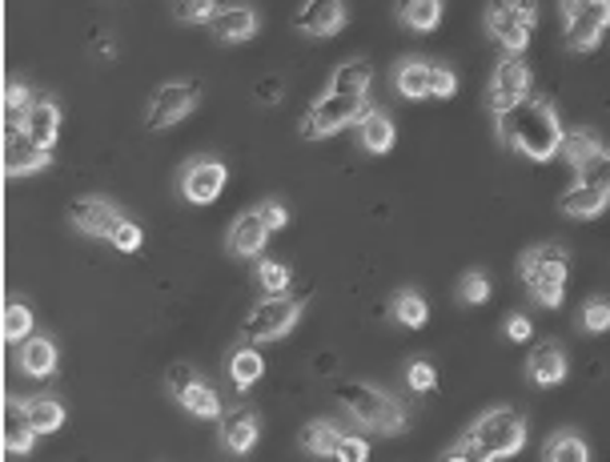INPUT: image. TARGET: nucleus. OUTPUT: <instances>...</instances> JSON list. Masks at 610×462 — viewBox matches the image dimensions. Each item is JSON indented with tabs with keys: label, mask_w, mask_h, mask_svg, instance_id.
Returning <instances> with one entry per match:
<instances>
[{
	"label": "nucleus",
	"mask_w": 610,
	"mask_h": 462,
	"mask_svg": "<svg viewBox=\"0 0 610 462\" xmlns=\"http://www.w3.org/2000/svg\"><path fill=\"white\" fill-rule=\"evenodd\" d=\"M538 25V0H490L486 9V28L502 49L523 57L530 45V33Z\"/></svg>",
	"instance_id": "obj_5"
},
{
	"label": "nucleus",
	"mask_w": 610,
	"mask_h": 462,
	"mask_svg": "<svg viewBox=\"0 0 610 462\" xmlns=\"http://www.w3.org/2000/svg\"><path fill=\"white\" fill-rule=\"evenodd\" d=\"M258 93H262V97H265V105H274L277 93H282V85H277V81H265V85L258 88Z\"/></svg>",
	"instance_id": "obj_46"
},
{
	"label": "nucleus",
	"mask_w": 610,
	"mask_h": 462,
	"mask_svg": "<svg viewBox=\"0 0 610 462\" xmlns=\"http://www.w3.org/2000/svg\"><path fill=\"white\" fill-rule=\"evenodd\" d=\"M28 334H33V310L21 306V301H9L4 306V337L9 342H25Z\"/></svg>",
	"instance_id": "obj_34"
},
{
	"label": "nucleus",
	"mask_w": 610,
	"mask_h": 462,
	"mask_svg": "<svg viewBox=\"0 0 610 462\" xmlns=\"http://www.w3.org/2000/svg\"><path fill=\"white\" fill-rule=\"evenodd\" d=\"M210 33L225 45H241L258 33V13L250 4H229V9H217V16L210 21Z\"/></svg>",
	"instance_id": "obj_19"
},
{
	"label": "nucleus",
	"mask_w": 610,
	"mask_h": 462,
	"mask_svg": "<svg viewBox=\"0 0 610 462\" xmlns=\"http://www.w3.org/2000/svg\"><path fill=\"white\" fill-rule=\"evenodd\" d=\"M270 225H265V217L258 210L241 213L234 222V229H229V253H237V258H258V253L265 250V241H270Z\"/></svg>",
	"instance_id": "obj_18"
},
{
	"label": "nucleus",
	"mask_w": 610,
	"mask_h": 462,
	"mask_svg": "<svg viewBox=\"0 0 610 462\" xmlns=\"http://www.w3.org/2000/svg\"><path fill=\"white\" fill-rule=\"evenodd\" d=\"M9 121H16V126L25 129L37 145H45V150H52V145H57V133H61V109H57L52 100H40V97L28 100L25 109L16 112V117H9Z\"/></svg>",
	"instance_id": "obj_16"
},
{
	"label": "nucleus",
	"mask_w": 610,
	"mask_h": 462,
	"mask_svg": "<svg viewBox=\"0 0 610 462\" xmlns=\"http://www.w3.org/2000/svg\"><path fill=\"white\" fill-rule=\"evenodd\" d=\"M49 153L52 150L37 145L16 121H9V133H4V169H9V177H25V174L45 169V165H49Z\"/></svg>",
	"instance_id": "obj_14"
},
{
	"label": "nucleus",
	"mask_w": 610,
	"mask_h": 462,
	"mask_svg": "<svg viewBox=\"0 0 610 462\" xmlns=\"http://www.w3.org/2000/svg\"><path fill=\"white\" fill-rule=\"evenodd\" d=\"M28 100H33V93H28L25 85H21V81H13V85H9V93H4V105H9V117H16V112L25 109Z\"/></svg>",
	"instance_id": "obj_43"
},
{
	"label": "nucleus",
	"mask_w": 610,
	"mask_h": 462,
	"mask_svg": "<svg viewBox=\"0 0 610 462\" xmlns=\"http://www.w3.org/2000/svg\"><path fill=\"white\" fill-rule=\"evenodd\" d=\"M583 330L586 334H607L610 330V301L607 298H590L583 306Z\"/></svg>",
	"instance_id": "obj_37"
},
{
	"label": "nucleus",
	"mask_w": 610,
	"mask_h": 462,
	"mask_svg": "<svg viewBox=\"0 0 610 462\" xmlns=\"http://www.w3.org/2000/svg\"><path fill=\"white\" fill-rule=\"evenodd\" d=\"M390 310H394V318H398L402 325H410V330L426 325V318H430V306H426V298H422V294H414V289H402Z\"/></svg>",
	"instance_id": "obj_33"
},
{
	"label": "nucleus",
	"mask_w": 610,
	"mask_h": 462,
	"mask_svg": "<svg viewBox=\"0 0 610 462\" xmlns=\"http://www.w3.org/2000/svg\"><path fill=\"white\" fill-rule=\"evenodd\" d=\"M518 274H523L526 289L535 294L538 306L559 310L562 286H566V274H571L566 250H562L559 241H542V246H535V250H526L523 262H518Z\"/></svg>",
	"instance_id": "obj_4"
},
{
	"label": "nucleus",
	"mask_w": 610,
	"mask_h": 462,
	"mask_svg": "<svg viewBox=\"0 0 610 462\" xmlns=\"http://www.w3.org/2000/svg\"><path fill=\"white\" fill-rule=\"evenodd\" d=\"M394 16L414 33H434L442 25V0H394Z\"/></svg>",
	"instance_id": "obj_25"
},
{
	"label": "nucleus",
	"mask_w": 610,
	"mask_h": 462,
	"mask_svg": "<svg viewBox=\"0 0 610 462\" xmlns=\"http://www.w3.org/2000/svg\"><path fill=\"white\" fill-rule=\"evenodd\" d=\"M610 193H602L598 186H590V181H578L574 177V186L562 193L559 210L566 213V217H598V213L607 210Z\"/></svg>",
	"instance_id": "obj_23"
},
{
	"label": "nucleus",
	"mask_w": 610,
	"mask_h": 462,
	"mask_svg": "<svg viewBox=\"0 0 610 462\" xmlns=\"http://www.w3.org/2000/svg\"><path fill=\"white\" fill-rule=\"evenodd\" d=\"M294 25L306 33V37H334L337 28L346 25V4L342 0H306L294 16Z\"/></svg>",
	"instance_id": "obj_17"
},
{
	"label": "nucleus",
	"mask_w": 610,
	"mask_h": 462,
	"mask_svg": "<svg viewBox=\"0 0 610 462\" xmlns=\"http://www.w3.org/2000/svg\"><path fill=\"white\" fill-rule=\"evenodd\" d=\"M526 378L535 387H559L566 378V354H562L559 342H538L530 358H526Z\"/></svg>",
	"instance_id": "obj_20"
},
{
	"label": "nucleus",
	"mask_w": 610,
	"mask_h": 462,
	"mask_svg": "<svg viewBox=\"0 0 610 462\" xmlns=\"http://www.w3.org/2000/svg\"><path fill=\"white\" fill-rule=\"evenodd\" d=\"M201 85L198 81H169L153 93L149 112H145V129L149 133H162V129H174L177 121H186L189 112L198 109Z\"/></svg>",
	"instance_id": "obj_9"
},
{
	"label": "nucleus",
	"mask_w": 610,
	"mask_h": 462,
	"mask_svg": "<svg viewBox=\"0 0 610 462\" xmlns=\"http://www.w3.org/2000/svg\"><path fill=\"white\" fill-rule=\"evenodd\" d=\"M225 165L217 162V157H210V153H201V157H189L186 165H181V177H177V186H181V198L189 201V205H213V201L222 198L225 189Z\"/></svg>",
	"instance_id": "obj_10"
},
{
	"label": "nucleus",
	"mask_w": 610,
	"mask_h": 462,
	"mask_svg": "<svg viewBox=\"0 0 610 462\" xmlns=\"http://www.w3.org/2000/svg\"><path fill=\"white\" fill-rule=\"evenodd\" d=\"M301 310H306V298H286V294H270L265 301H258L241 325L246 342H277L286 337L294 325H298Z\"/></svg>",
	"instance_id": "obj_6"
},
{
	"label": "nucleus",
	"mask_w": 610,
	"mask_h": 462,
	"mask_svg": "<svg viewBox=\"0 0 610 462\" xmlns=\"http://www.w3.org/2000/svg\"><path fill=\"white\" fill-rule=\"evenodd\" d=\"M177 402H181V406H186L193 418H222V402H217V390H210V382H201V378Z\"/></svg>",
	"instance_id": "obj_30"
},
{
	"label": "nucleus",
	"mask_w": 610,
	"mask_h": 462,
	"mask_svg": "<svg viewBox=\"0 0 610 462\" xmlns=\"http://www.w3.org/2000/svg\"><path fill=\"white\" fill-rule=\"evenodd\" d=\"M37 426H33V418H28L25 402L9 399L4 402V450L9 454H25V450H33V442H37Z\"/></svg>",
	"instance_id": "obj_21"
},
{
	"label": "nucleus",
	"mask_w": 610,
	"mask_h": 462,
	"mask_svg": "<svg viewBox=\"0 0 610 462\" xmlns=\"http://www.w3.org/2000/svg\"><path fill=\"white\" fill-rule=\"evenodd\" d=\"M370 81H374V69H370V61H346L337 64L334 76H330V93H342V97H366V88H370Z\"/></svg>",
	"instance_id": "obj_27"
},
{
	"label": "nucleus",
	"mask_w": 610,
	"mask_h": 462,
	"mask_svg": "<svg viewBox=\"0 0 610 462\" xmlns=\"http://www.w3.org/2000/svg\"><path fill=\"white\" fill-rule=\"evenodd\" d=\"M542 459H550V462H586L590 459V450H586V442L574 435V430H559V435L542 447Z\"/></svg>",
	"instance_id": "obj_31"
},
{
	"label": "nucleus",
	"mask_w": 610,
	"mask_h": 462,
	"mask_svg": "<svg viewBox=\"0 0 610 462\" xmlns=\"http://www.w3.org/2000/svg\"><path fill=\"white\" fill-rule=\"evenodd\" d=\"M458 298L466 301V306H482V301H490V277H486L482 270H470V274H462Z\"/></svg>",
	"instance_id": "obj_36"
},
{
	"label": "nucleus",
	"mask_w": 610,
	"mask_h": 462,
	"mask_svg": "<svg viewBox=\"0 0 610 462\" xmlns=\"http://www.w3.org/2000/svg\"><path fill=\"white\" fill-rule=\"evenodd\" d=\"M337 447H342V430L330 423H310L301 430V450L306 454H318V459H337Z\"/></svg>",
	"instance_id": "obj_28"
},
{
	"label": "nucleus",
	"mask_w": 610,
	"mask_h": 462,
	"mask_svg": "<svg viewBox=\"0 0 610 462\" xmlns=\"http://www.w3.org/2000/svg\"><path fill=\"white\" fill-rule=\"evenodd\" d=\"M69 217H73V225L81 229V234H88V238H105V241H112L117 225L125 222V213L117 210L109 198H76L73 205H69Z\"/></svg>",
	"instance_id": "obj_13"
},
{
	"label": "nucleus",
	"mask_w": 610,
	"mask_h": 462,
	"mask_svg": "<svg viewBox=\"0 0 610 462\" xmlns=\"http://www.w3.org/2000/svg\"><path fill=\"white\" fill-rule=\"evenodd\" d=\"M337 402L354 414L374 435H402L406 430V411L398 399H390L386 390L370 387V382H337Z\"/></svg>",
	"instance_id": "obj_3"
},
{
	"label": "nucleus",
	"mask_w": 610,
	"mask_h": 462,
	"mask_svg": "<svg viewBox=\"0 0 610 462\" xmlns=\"http://www.w3.org/2000/svg\"><path fill=\"white\" fill-rule=\"evenodd\" d=\"M499 121V141L511 150L526 153L530 162H550L554 153H562V121L554 105L547 97H526L514 109L494 112Z\"/></svg>",
	"instance_id": "obj_1"
},
{
	"label": "nucleus",
	"mask_w": 610,
	"mask_h": 462,
	"mask_svg": "<svg viewBox=\"0 0 610 462\" xmlns=\"http://www.w3.org/2000/svg\"><path fill=\"white\" fill-rule=\"evenodd\" d=\"M406 382H410V390H418V394H430V390L438 387V375H434V366L430 363H410L406 366Z\"/></svg>",
	"instance_id": "obj_40"
},
{
	"label": "nucleus",
	"mask_w": 610,
	"mask_h": 462,
	"mask_svg": "<svg viewBox=\"0 0 610 462\" xmlns=\"http://www.w3.org/2000/svg\"><path fill=\"white\" fill-rule=\"evenodd\" d=\"M258 213L265 217V225H270V229H282V225L289 222V213H286V205H282V201H265V205H258Z\"/></svg>",
	"instance_id": "obj_44"
},
{
	"label": "nucleus",
	"mask_w": 610,
	"mask_h": 462,
	"mask_svg": "<svg viewBox=\"0 0 610 462\" xmlns=\"http://www.w3.org/2000/svg\"><path fill=\"white\" fill-rule=\"evenodd\" d=\"M174 16L186 25H210L217 16V0H174Z\"/></svg>",
	"instance_id": "obj_35"
},
{
	"label": "nucleus",
	"mask_w": 610,
	"mask_h": 462,
	"mask_svg": "<svg viewBox=\"0 0 610 462\" xmlns=\"http://www.w3.org/2000/svg\"><path fill=\"white\" fill-rule=\"evenodd\" d=\"M370 109V100L366 97H342V93H325L322 100H313L310 112L301 117V138L306 141H322L330 133L346 126H358L361 112Z\"/></svg>",
	"instance_id": "obj_7"
},
{
	"label": "nucleus",
	"mask_w": 610,
	"mask_h": 462,
	"mask_svg": "<svg viewBox=\"0 0 610 462\" xmlns=\"http://www.w3.org/2000/svg\"><path fill=\"white\" fill-rule=\"evenodd\" d=\"M262 375H265V358L258 354V346L234 351V358H229V378H234L237 390H250Z\"/></svg>",
	"instance_id": "obj_29"
},
{
	"label": "nucleus",
	"mask_w": 610,
	"mask_h": 462,
	"mask_svg": "<svg viewBox=\"0 0 610 462\" xmlns=\"http://www.w3.org/2000/svg\"><path fill=\"white\" fill-rule=\"evenodd\" d=\"M258 282H262L265 294H286L289 270L282 262H258Z\"/></svg>",
	"instance_id": "obj_38"
},
{
	"label": "nucleus",
	"mask_w": 610,
	"mask_h": 462,
	"mask_svg": "<svg viewBox=\"0 0 610 462\" xmlns=\"http://www.w3.org/2000/svg\"><path fill=\"white\" fill-rule=\"evenodd\" d=\"M578 4H586V0H562V4H559V9H562V16H566V13H574V9H578Z\"/></svg>",
	"instance_id": "obj_47"
},
{
	"label": "nucleus",
	"mask_w": 610,
	"mask_h": 462,
	"mask_svg": "<svg viewBox=\"0 0 610 462\" xmlns=\"http://www.w3.org/2000/svg\"><path fill=\"white\" fill-rule=\"evenodd\" d=\"M198 378L201 375L189 363H174L169 370H165V387H169V394H174V399H181V394H186V390L193 387Z\"/></svg>",
	"instance_id": "obj_39"
},
{
	"label": "nucleus",
	"mask_w": 610,
	"mask_h": 462,
	"mask_svg": "<svg viewBox=\"0 0 610 462\" xmlns=\"http://www.w3.org/2000/svg\"><path fill=\"white\" fill-rule=\"evenodd\" d=\"M21 370L33 378H49L52 370H57V346H52V337L45 334H28L25 342H21Z\"/></svg>",
	"instance_id": "obj_24"
},
{
	"label": "nucleus",
	"mask_w": 610,
	"mask_h": 462,
	"mask_svg": "<svg viewBox=\"0 0 610 462\" xmlns=\"http://www.w3.org/2000/svg\"><path fill=\"white\" fill-rule=\"evenodd\" d=\"M562 21H566V49L574 52L598 49L602 33L610 28V0H586V4H578Z\"/></svg>",
	"instance_id": "obj_12"
},
{
	"label": "nucleus",
	"mask_w": 610,
	"mask_h": 462,
	"mask_svg": "<svg viewBox=\"0 0 610 462\" xmlns=\"http://www.w3.org/2000/svg\"><path fill=\"white\" fill-rule=\"evenodd\" d=\"M141 241H145V234H141V225L137 222H121L117 225V234H112V246H117V250L121 253H137L141 250Z\"/></svg>",
	"instance_id": "obj_41"
},
{
	"label": "nucleus",
	"mask_w": 610,
	"mask_h": 462,
	"mask_svg": "<svg viewBox=\"0 0 610 462\" xmlns=\"http://www.w3.org/2000/svg\"><path fill=\"white\" fill-rule=\"evenodd\" d=\"M526 97H530V69H526L523 57L506 52L502 64L494 69V76H490V93H486L490 112H506Z\"/></svg>",
	"instance_id": "obj_11"
},
{
	"label": "nucleus",
	"mask_w": 610,
	"mask_h": 462,
	"mask_svg": "<svg viewBox=\"0 0 610 462\" xmlns=\"http://www.w3.org/2000/svg\"><path fill=\"white\" fill-rule=\"evenodd\" d=\"M25 411H28V418H33V426H37V435H52V430H61V423H64V406L57 399H28L25 402Z\"/></svg>",
	"instance_id": "obj_32"
},
{
	"label": "nucleus",
	"mask_w": 610,
	"mask_h": 462,
	"mask_svg": "<svg viewBox=\"0 0 610 462\" xmlns=\"http://www.w3.org/2000/svg\"><path fill=\"white\" fill-rule=\"evenodd\" d=\"M562 153L574 165V177H586L590 169H598V165L607 162L610 145L598 133H590V129H566L562 133Z\"/></svg>",
	"instance_id": "obj_15"
},
{
	"label": "nucleus",
	"mask_w": 610,
	"mask_h": 462,
	"mask_svg": "<svg viewBox=\"0 0 610 462\" xmlns=\"http://www.w3.org/2000/svg\"><path fill=\"white\" fill-rule=\"evenodd\" d=\"M358 133H361V145L370 153H390L394 150V141H398V133H394V121H390L382 109H366L358 121Z\"/></svg>",
	"instance_id": "obj_26"
},
{
	"label": "nucleus",
	"mask_w": 610,
	"mask_h": 462,
	"mask_svg": "<svg viewBox=\"0 0 610 462\" xmlns=\"http://www.w3.org/2000/svg\"><path fill=\"white\" fill-rule=\"evenodd\" d=\"M530 334H535V325H530V318H526V313H511V318H506V337H514V342H526Z\"/></svg>",
	"instance_id": "obj_45"
},
{
	"label": "nucleus",
	"mask_w": 610,
	"mask_h": 462,
	"mask_svg": "<svg viewBox=\"0 0 610 462\" xmlns=\"http://www.w3.org/2000/svg\"><path fill=\"white\" fill-rule=\"evenodd\" d=\"M262 435V418L253 411H229L222 423V442L229 454H246Z\"/></svg>",
	"instance_id": "obj_22"
},
{
	"label": "nucleus",
	"mask_w": 610,
	"mask_h": 462,
	"mask_svg": "<svg viewBox=\"0 0 610 462\" xmlns=\"http://www.w3.org/2000/svg\"><path fill=\"white\" fill-rule=\"evenodd\" d=\"M394 88H398L406 100H426V97H454L458 93V76L442 69L434 61H418V57H406V61L394 69Z\"/></svg>",
	"instance_id": "obj_8"
},
{
	"label": "nucleus",
	"mask_w": 610,
	"mask_h": 462,
	"mask_svg": "<svg viewBox=\"0 0 610 462\" xmlns=\"http://www.w3.org/2000/svg\"><path fill=\"white\" fill-rule=\"evenodd\" d=\"M526 447V423L523 414L511 411V406H494V411H486L478 423L466 430V435L454 442V447L442 454L450 462H466V459H482V462H494V459H511L518 450Z\"/></svg>",
	"instance_id": "obj_2"
},
{
	"label": "nucleus",
	"mask_w": 610,
	"mask_h": 462,
	"mask_svg": "<svg viewBox=\"0 0 610 462\" xmlns=\"http://www.w3.org/2000/svg\"><path fill=\"white\" fill-rule=\"evenodd\" d=\"M337 459H342V462H366V459H370V442H366V438H354V435H342Z\"/></svg>",
	"instance_id": "obj_42"
}]
</instances>
